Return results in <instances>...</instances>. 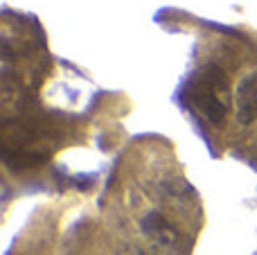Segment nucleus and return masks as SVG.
I'll list each match as a JSON object with an SVG mask.
<instances>
[{
	"instance_id": "f03ea898",
	"label": "nucleus",
	"mask_w": 257,
	"mask_h": 255,
	"mask_svg": "<svg viewBox=\"0 0 257 255\" xmlns=\"http://www.w3.org/2000/svg\"><path fill=\"white\" fill-rule=\"evenodd\" d=\"M237 120L241 124H250L257 120V72H250L237 84L235 90Z\"/></svg>"
},
{
	"instance_id": "f257e3e1",
	"label": "nucleus",
	"mask_w": 257,
	"mask_h": 255,
	"mask_svg": "<svg viewBox=\"0 0 257 255\" xmlns=\"http://www.w3.org/2000/svg\"><path fill=\"white\" fill-rule=\"evenodd\" d=\"M190 99L196 111L203 113V117H208L212 124H221L232 104L230 81L226 72L217 66L203 68L190 84Z\"/></svg>"
}]
</instances>
